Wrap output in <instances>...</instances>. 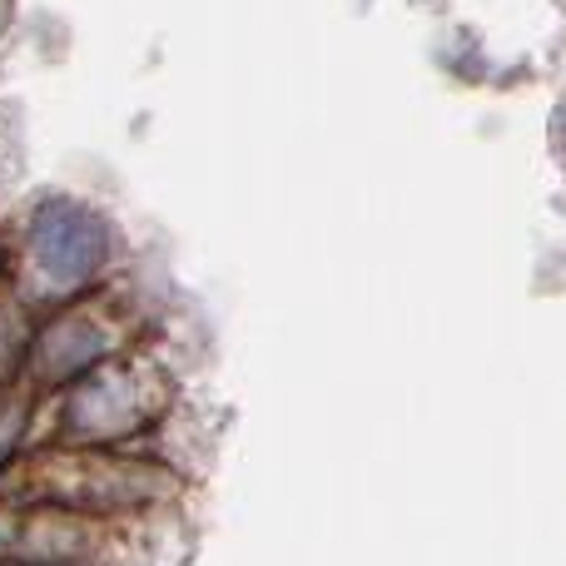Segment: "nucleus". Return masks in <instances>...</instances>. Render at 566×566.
<instances>
[{
	"instance_id": "f257e3e1",
	"label": "nucleus",
	"mask_w": 566,
	"mask_h": 566,
	"mask_svg": "<svg viewBox=\"0 0 566 566\" xmlns=\"http://www.w3.org/2000/svg\"><path fill=\"white\" fill-rule=\"evenodd\" d=\"M165 408V382L145 363H109L90 373L65 398V432L75 438H119L129 428H145Z\"/></svg>"
},
{
	"instance_id": "f03ea898",
	"label": "nucleus",
	"mask_w": 566,
	"mask_h": 566,
	"mask_svg": "<svg viewBox=\"0 0 566 566\" xmlns=\"http://www.w3.org/2000/svg\"><path fill=\"white\" fill-rule=\"evenodd\" d=\"M30 259L50 283L75 289L105 259V224H99L95 209L75 205V199H50L30 219Z\"/></svg>"
},
{
	"instance_id": "7ed1b4c3",
	"label": "nucleus",
	"mask_w": 566,
	"mask_h": 566,
	"mask_svg": "<svg viewBox=\"0 0 566 566\" xmlns=\"http://www.w3.org/2000/svg\"><path fill=\"white\" fill-rule=\"evenodd\" d=\"M25 488L40 492V497L75 502V507H119V502L165 497L169 478H159L149 468H129V462L115 458H60L45 462Z\"/></svg>"
},
{
	"instance_id": "20e7f679",
	"label": "nucleus",
	"mask_w": 566,
	"mask_h": 566,
	"mask_svg": "<svg viewBox=\"0 0 566 566\" xmlns=\"http://www.w3.org/2000/svg\"><path fill=\"white\" fill-rule=\"evenodd\" d=\"M105 353V328L90 313H70L55 328L40 338V373L45 378H70V373H85L90 363H99Z\"/></svg>"
},
{
	"instance_id": "39448f33",
	"label": "nucleus",
	"mask_w": 566,
	"mask_h": 566,
	"mask_svg": "<svg viewBox=\"0 0 566 566\" xmlns=\"http://www.w3.org/2000/svg\"><path fill=\"white\" fill-rule=\"evenodd\" d=\"M557 145H562V155H566V105H562V115H557Z\"/></svg>"
}]
</instances>
